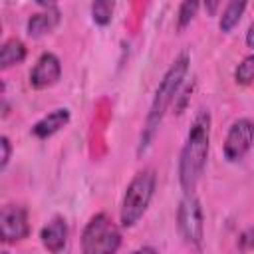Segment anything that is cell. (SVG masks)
I'll return each mask as SVG.
<instances>
[{"instance_id":"obj_9","label":"cell","mask_w":254,"mask_h":254,"mask_svg":"<svg viewBox=\"0 0 254 254\" xmlns=\"http://www.w3.org/2000/svg\"><path fill=\"white\" fill-rule=\"evenodd\" d=\"M40 6L44 8L42 12H36L28 18V34L32 38H40L44 34H50L58 24H60V8L56 4H42Z\"/></svg>"},{"instance_id":"obj_14","label":"cell","mask_w":254,"mask_h":254,"mask_svg":"<svg viewBox=\"0 0 254 254\" xmlns=\"http://www.w3.org/2000/svg\"><path fill=\"white\" fill-rule=\"evenodd\" d=\"M113 8H115V4L109 2V0L93 2L91 4V18H93V22L99 24V26H107L111 22V18H113Z\"/></svg>"},{"instance_id":"obj_21","label":"cell","mask_w":254,"mask_h":254,"mask_svg":"<svg viewBox=\"0 0 254 254\" xmlns=\"http://www.w3.org/2000/svg\"><path fill=\"white\" fill-rule=\"evenodd\" d=\"M0 254H8V252H0Z\"/></svg>"},{"instance_id":"obj_7","label":"cell","mask_w":254,"mask_h":254,"mask_svg":"<svg viewBox=\"0 0 254 254\" xmlns=\"http://www.w3.org/2000/svg\"><path fill=\"white\" fill-rule=\"evenodd\" d=\"M0 230L4 242H18L30 234L28 212L20 204H6L0 212Z\"/></svg>"},{"instance_id":"obj_19","label":"cell","mask_w":254,"mask_h":254,"mask_svg":"<svg viewBox=\"0 0 254 254\" xmlns=\"http://www.w3.org/2000/svg\"><path fill=\"white\" fill-rule=\"evenodd\" d=\"M246 44H248V48L254 50V22L250 24V28H248V32H246Z\"/></svg>"},{"instance_id":"obj_8","label":"cell","mask_w":254,"mask_h":254,"mask_svg":"<svg viewBox=\"0 0 254 254\" xmlns=\"http://www.w3.org/2000/svg\"><path fill=\"white\" fill-rule=\"evenodd\" d=\"M62 75V64L58 60V56L46 52L40 56V60L36 62L32 73H30V85L36 89H46L54 83H58Z\"/></svg>"},{"instance_id":"obj_12","label":"cell","mask_w":254,"mask_h":254,"mask_svg":"<svg viewBox=\"0 0 254 254\" xmlns=\"http://www.w3.org/2000/svg\"><path fill=\"white\" fill-rule=\"evenodd\" d=\"M24 58H26V46L22 40L10 38L2 44V48H0V67L2 69L24 62Z\"/></svg>"},{"instance_id":"obj_20","label":"cell","mask_w":254,"mask_h":254,"mask_svg":"<svg viewBox=\"0 0 254 254\" xmlns=\"http://www.w3.org/2000/svg\"><path fill=\"white\" fill-rule=\"evenodd\" d=\"M131 254H159L155 248H151V246H143V248H137V250H133Z\"/></svg>"},{"instance_id":"obj_15","label":"cell","mask_w":254,"mask_h":254,"mask_svg":"<svg viewBox=\"0 0 254 254\" xmlns=\"http://www.w3.org/2000/svg\"><path fill=\"white\" fill-rule=\"evenodd\" d=\"M234 77H236L238 83H244V85L254 81V54H252V56H246V58L238 64V67H236V71H234Z\"/></svg>"},{"instance_id":"obj_11","label":"cell","mask_w":254,"mask_h":254,"mask_svg":"<svg viewBox=\"0 0 254 254\" xmlns=\"http://www.w3.org/2000/svg\"><path fill=\"white\" fill-rule=\"evenodd\" d=\"M69 121V111L65 107H60V109H54L50 111L48 115H44L34 127H32V133L38 137V139H48L52 137L54 133H58L62 127H65Z\"/></svg>"},{"instance_id":"obj_3","label":"cell","mask_w":254,"mask_h":254,"mask_svg":"<svg viewBox=\"0 0 254 254\" xmlns=\"http://www.w3.org/2000/svg\"><path fill=\"white\" fill-rule=\"evenodd\" d=\"M155 173L153 169H145L141 173H137L131 183L127 185L125 196H123V204H121V224L123 226H135L141 216L145 214L153 194H155Z\"/></svg>"},{"instance_id":"obj_10","label":"cell","mask_w":254,"mask_h":254,"mask_svg":"<svg viewBox=\"0 0 254 254\" xmlns=\"http://www.w3.org/2000/svg\"><path fill=\"white\" fill-rule=\"evenodd\" d=\"M42 244L52 252V254H60L67 242V224L62 216L52 218L40 232Z\"/></svg>"},{"instance_id":"obj_17","label":"cell","mask_w":254,"mask_h":254,"mask_svg":"<svg viewBox=\"0 0 254 254\" xmlns=\"http://www.w3.org/2000/svg\"><path fill=\"white\" fill-rule=\"evenodd\" d=\"M238 248L240 250H254V226L246 228L238 236Z\"/></svg>"},{"instance_id":"obj_18","label":"cell","mask_w":254,"mask_h":254,"mask_svg":"<svg viewBox=\"0 0 254 254\" xmlns=\"http://www.w3.org/2000/svg\"><path fill=\"white\" fill-rule=\"evenodd\" d=\"M0 147H2V161H0V169L4 171L6 169V165H8V161H10V141H8V137L6 135H2L0 137Z\"/></svg>"},{"instance_id":"obj_6","label":"cell","mask_w":254,"mask_h":254,"mask_svg":"<svg viewBox=\"0 0 254 254\" xmlns=\"http://www.w3.org/2000/svg\"><path fill=\"white\" fill-rule=\"evenodd\" d=\"M252 143H254V123L250 119H246V117L236 119L230 125L226 141H224V157H226V161H230V163L240 161L250 151Z\"/></svg>"},{"instance_id":"obj_13","label":"cell","mask_w":254,"mask_h":254,"mask_svg":"<svg viewBox=\"0 0 254 254\" xmlns=\"http://www.w3.org/2000/svg\"><path fill=\"white\" fill-rule=\"evenodd\" d=\"M246 10V2H228L226 8L222 10V16H220V30L222 32H230L242 18V12Z\"/></svg>"},{"instance_id":"obj_2","label":"cell","mask_w":254,"mask_h":254,"mask_svg":"<svg viewBox=\"0 0 254 254\" xmlns=\"http://www.w3.org/2000/svg\"><path fill=\"white\" fill-rule=\"evenodd\" d=\"M187 71H189V54H181L171 64V67L167 69V73L163 75V79H161V83H159V87L155 91L151 109L147 113L145 129H143V135H141L139 153H143L151 145V141H153V137H155V133H157V129H159L169 105L175 101V97H177V93H179V89H181V85L185 81Z\"/></svg>"},{"instance_id":"obj_5","label":"cell","mask_w":254,"mask_h":254,"mask_svg":"<svg viewBox=\"0 0 254 254\" xmlns=\"http://www.w3.org/2000/svg\"><path fill=\"white\" fill-rule=\"evenodd\" d=\"M177 226L181 236L194 248L202 246L204 238V218H202V208L200 202L194 194H185V198L179 204L177 210Z\"/></svg>"},{"instance_id":"obj_1","label":"cell","mask_w":254,"mask_h":254,"mask_svg":"<svg viewBox=\"0 0 254 254\" xmlns=\"http://www.w3.org/2000/svg\"><path fill=\"white\" fill-rule=\"evenodd\" d=\"M208 147H210V113L202 109L190 125L187 143L179 159V181L185 194H192V190L196 189V183L206 165Z\"/></svg>"},{"instance_id":"obj_4","label":"cell","mask_w":254,"mask_h":254,"mask_svg":"<svg viewBox=\"0 0 254 254\" xmlns=\"http://www.w3.org/2000/svg\"><path fill=\"white\" fill-rule=\"evenodd\" d=\"M121 246V232L105 212L89 218L81 234V254H115Z\"/></svg>"},{"instance_id":"obj_16","label":"cell","mask_w":254,"mask_h":254,"mask_svg":"<svg viewBox=\"0 0 254 254\" xmlns=\"http://www.w3.org/2000/svg\"><path fill=\"white\" fill-rule=\"evenodd\" d=\"M196 10H198V2L194 0H187L179 6V16H177V24L179 28H185L190 24V20L196 16Z\"/></svg>"}]
</instances>
